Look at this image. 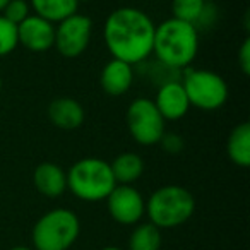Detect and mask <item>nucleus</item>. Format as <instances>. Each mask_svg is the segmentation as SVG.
<instances>
[{
  "instance_id": "nucleus-17",
  "label": "nucleus",
  "mask_w": 250,
  "mask_h": 250,
  "mask_svg": "<svg viewBox=\"0 0 250 250\" xmlns=\"http://www.w3.org/2000/svg\"><path fill=\"white\" fill-rule=\"evenodd\" d=\"M36 16L50 22H60L76 14L79 0H29Z\"/></svg>"
},
{
  "instance_id": "nucleus-8",
  "label": "nucleus",
  "mask_w": 250,
  "mask_h": 250,
  "mask_svg": "<svg viewBox=\"0 0 250 250\" xmlns=\"http://www.w3.org/2000/svg\"><path fill=\"white\" fill-rule=\"evenodd\" d=\"M91 33H93V21L84 14H72L59 22L55 28V42L59 53L67 59H76L86 52L89 45Z\"/></svg>"
},
{
  "instance_id": "nucleus-23",
  "label": "nucleus",
  "mask_w": 250,
  "mask_h": 250,
  "mask_svg": "<svg viewBox=\"0 0 250 250\" xmlns=\"http://www.w3.org/2000/svg\"><path fill=\"white\" fill-rule=\"evenodd\" d=\"M238 63H240V69L245 76L250 74V40L247 38L245 42L242 43L240 46V52H238Z\"/></svg>"
},
{
  "instance_id": "nucleus-19",
  "label": "nucleus",
  "mask_w": 250,
  "mask_h": 250,
  "mask_svg": "<svg viewBox=\"0 0 250 250\" xmlns=\"http://www.w3.org/2000/svg\"><path fill=\"white\" fill-rule=\"evenodd\" d=\"M206 4H208L206 0H173L171 2L173 18L195 26L204 12Z\"/></svg>"
},
{
  "instance_id": "nucleus-5",
  "label": "nucleus",
  "mask_w": 250,
  "mask_h": 250,
  "mask_svg": "<svg viewBox=\"0 0 250 250\" xmlns=\"http://www.w3.org/2000/svg\"><path fill=\"white\" fill-rule=\"evenodd\" d=\"M81 223L76 212L57 208L45 212L31 231L33 250H69L77 242Z\"/></svg>"
},
{
  "instance_id": "nucleus-26",
  "label": "nucleus",
  "mask_w": 250,
  "mask_h": 250,
  "mask_svg": "<svg viewBox=\"0 0 250 250\" xmlns=\"http://www.w3.org/2000/svg\"><path fill=\"white\" fill-rule=\"evenodd\" d=\"M101 250H124V249H120V247H104Z\"/></svg>"
},
{
  "instance_id": "nucleus-27",
  "label": "nucleus",
  "mask_w": 250,
  "mask_h": 250,
  "mask_svg": "<svg viewBox=\"0 0 250 250\" xmlns=\"http://www.w3.org/2000/svg\"><path fill=\"white\" fill-rule=\"evenodd\" d=\"M0 91H2V77H0Z\"/></svg>"
},
{
  "instance_id": "nucleus-9",
  "label": "nucleus",
  "mask_w": 250,
  "mask_h": 250,
  "mask_svg": "<svg viewBox=\"0 0 250 250\" xmlns=\"http://www.w3.org/2000/svg\"><path fill=\"white\" fill-rule=\"evenodd\" d=\"M104 201L108 212L118 225H137L146 214V201L132 185H117Z\"/></svg>"
},
{
  "instance_id": "nucleus-20",
  "label": "nucleus",
  "mask_w": 250,
  "mask_h": 250,
  "mask_svg": "<svg viewBox=\"0 0 250 250\" xmlns=\"http://www.w3.org/2000/svg\"><path fill=\"white\" fill-rule=\"evenodd\" d=\"M18 43V26L0 14V57L14 52Z\"/></svg>"
},
{
  "instance_id": "nucleus-13",
  "label": "nucleus",
  "mask_w": 250,
  "mask_h": 250,
  "mask_svg": "<svg viewBox=\"0 0 250 250\" xmlns=\"http://www.w3.org/2000/svg\"><path fill=\"white\" fill-rule=\"evenodd\" d=\"M36 190L50 199L60 197L67 190V173L55 163H40L33 173Z\"/></svg>"
},
{
  "instance_id": "nucleus-15",
  "label": "nucleus",
  "mask_w": 250,
  "mask_h": 250,
  "mask_svg": "<svg viewBox=\"0 0 250 250\" xmlns=\"http://www.w3.org/2000/svg\"><path fill=\"white\" fill-rule=\"evenodd\" d=\"M117 185H130L139 180L144 171V161L136 153H122L110 163Z\"/></svg>"
},
{
  "instance_id": "nucleus-1",
  "label": "nucleus",
  "mask_w": 250,
  "mask_h": 250,
  "mask_svg": "<svg viewBox=\"0 0 250 250\" xmlns=\"http://www.w3.org/2000/svg\"><path fill=\"white\" fill-rule=\"evenodd\" d=\"M156 24L144 11L136 7H120L104 21V43L117 60L136 65L153 53Z\"/></svg>"
},
{
  "instance_id": "nucleus-16",
  "label": "nucleus",
  "mask_w": 250,
  "mask_h": 250,
  "mask_svg": "<svg viewBox=\"0 0 250 250\" xmlns=\"http://www.w3.org/2000/svg\"><path fill=\"white\" fill-rule=\"evenodd\" d=\"M228 156L236 167L247 168L250 165V125L242 122L231 130L228 137Z\"/></svg>"
},
{
  "instance_id": "nucleus-22",
  "label": "nucleus",
  "mask_w": 250,
  "mask_h": 250,
  "mask_svg": "<svg viewBox=\"0 0 250 250\" xmlns=\"http://www.w3.org/2000/svg\"><path fill=\"white\" fill-rule=\"evenodd\" d=\"M160 143L163 144V149L167 151V153H180L182 147H184V141H182L177 134L165 132Z\"/></svg>"
},
{
  "instance_id": "nucleus-12",
  "label": "nucleus",
  "mask_w": 250,
  "mask_h": 250,
  "mask_svg": "<svg viewBox=\"0 0 250 250\" xmlns=\"http://www.w3.org/2000/svg\"><path fill=\"white\" fill-rule=\"evenodd\" d=\"M134 83V67L122 60L111 59L100 74L101 89L108 96H122Z\"/></svg>"
},
{
  "instance_id": "nucleus-10",
  "label": "nucleus",
  "mask_w": 250,
  "mask_h": 250,
  "mask_svg": "<svg viewBox=\"0 0 250 250\" xmlns=\"http://www.w3.org/2000/svg\"><path fill=\"white\" fill-rule=\"evenodd\" d=\"M18 42L31 52H46L55 42V26L40 16L29 14L18 24Z\"/></svg>"
},
{
  "instance_id": "nucleus-18",
  "label": "nucleus",
  "mask_w": 250,
  "mask_h": 250,
  "mask_svg": "<svg viewBox=\"0 0 250 250\" xmlns=\"http://www.w3.org/2000/svg\"><path fill=\"white\" fill-rule=\"evenodd\" d=\"M161 229L151 223H141L132 229L129 238V250H160Z\"/></svg>"
},
{
  "instance_id": "nucleus-24",
  "label": "nucleus",
  "mask_w": 250,
  "mask_h": 250,
  "mask_svg": "<svg viewBox=\"0 0 250 250\" xmlns=\"http://www.w3.org/2000/svg\"><path fill=\"white\" fill-rule=\"evenodd\" d=\"M9 250H33L31 247H24V245H19V247H12V249Z\"/></svg>"
},
{
  "instance_id": "nucleus-11",
  "label": "nucleus",
  "mask_w": 250,
  "mask_h": 250,
  "mask_svg": "<svg viewBox=\"0 0 250 250\" xmlns=\"http://www.w3.org/2000/svg\"><path fill=\"white\" fill-rule=\"evenodd\" d=\"M154 104L165 120H178L185 117L190 108L187 93L180 81H171V83L160 86Z\"/></svg>"
},
{
  "instance_id": "nucleus-25",
  "label": "nucleus",
  "mask_w": 250,
  "mask_h": 250,
  "mask_svg": "<svg viewBox=\"0 0 250 250\" xmlns=\"http://www.w3.org/2000/svg\"><path fill=\"white\" fill-rule=\"evenodd\" d=\"M7 4H9V0H0V12L4 11L5 5H7Z\"/></svg>"
},
{
  "instance_id": "nucleus-14",
  "label": "nucleus",
  "mask_w": 250,
  "mask_h": 250,
  "mask_svg": "<svg viewBox=\"0 0 250 250\" xmlns=\"http://www.w3.org/2000/svg\"><path fill=\"white\" fill-rule=\"evenodd\" d=\"M48 117L59 129L72 130L81 127L84 122V108L72 98H57L50 103Z\"/></svg>"
},
{
  "instance_id": "nucleus-7",
  "label": "nucleus",
  "mask_w": 250,
  "mask_h": 250,
  "mask_svg": "<svg viewBox=\"0 0 250 250\" xmlns=\"http://www.w3.org/2000/svg\"><path fill=\"white\" fill-rule=\"evenodd\" d=\"M130 136L141 146H153L165 134V118L149 98H136L125 113Z\"/></svg>"
},
{
  "instance_id": "nucleus-6",
  "label": "nucleus",
  "mask_w": 250,
  "mask_h": 250,
  "mask_svg": "<svg viewBox=\"0 0 250 250\" xmlns=\"http://www.w3.org/2000/svg\"><path fill=\"white\" fill-rule=\"evenodd\" d=\"M190 106L212 111L221 108L228 100V86L219 74L204 69H187L182 77Z\"/></svg>"
},
{
  "instance_id": "nucleus-28",
  "label": "nucleus",
  "mask_w": 250,
  "mask_h": 250,
  "mask_svg": "<svg viewBox=\"0 0 250 250\" xmlns=\"http://www.w3.org/2000/svg\"><path fill=\"white\" fill-rule=\"evenodd\" d=\"M79 2H89V0H79Z\"/></svg>"
},
{
  "instance_id": "nucleus-2",
  "label": "nucleus",
  "mask_w": 250,
  "mask_h": 250,
  "mask_svg": "<svg viewBox=\"0 0 250 250\" xmlns=\"http://www.w3.org/2000/svg\"><path fill=\"white\" fill-rule=\"evenodd\" d=\"M199 50V33L188 22L170 18L154 29L153 53L156 60L171 69L190 65Z\"/></svg>"
},
{
  "instance_id": "nucleus-4",
  "label": "nucleus",
  "mask_w": 250,
  "mask_h": 250,
  "mask_svg": "<svg viewBox=\"0 0 250 250\" xmlns=\"http://www.w3.org/2000/svg\"><path fill=\"white\" fill-rule=\"evenodd\" d=\"M115 187L117 182L110 163L100 158H84L76 161L67 173V188L81 201H104Z\"/></svg>"
},
{
  "instance_id": "nucleus-21",
  "label": "nucleus",
  "mask_w": 250,
  "mask_h": 250,
  "mask_svg": "<svg viewBox=\"0 0 250 250\" xmlns=\"http://www.w3.org/2000/svg\"><path fill=\"white\" fill-rule=\"evenodd\" d=\"M2 12H4L2 16L7 21L18 26L29 16V2L28 0H9V4L5 5V9Z\"/></svg>"
},
{
  "instance_id": "nucleus-3",
  "label": "nucleus",
  "mask_w": 250,
  "mask_h": 250,
  "mask_svg": "<svg viewBox=\"0 0 250 250\" xmlns=\"http://www.w3.org/2000/svg\"><path fill=\"white\" fill-rule=\"evenodd\" d=\"M194 211V195L180 185L160 187L146 201V214L149 223L160 229L182 226L192 218Z\"/></svg>"
}]
</instances>
